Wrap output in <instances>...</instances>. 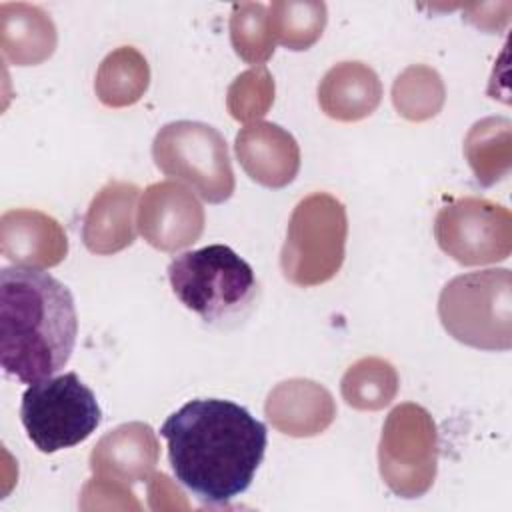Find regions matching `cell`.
<instances>
[{
  "label": "cell",
  "mask_w": 512,
  "mask_h": 512,
  "mask_svg": "<svg viewBox=\"0 0 512 512\" xmlns=\"http://www.w3.org/2000/svg\"><path fill=\"white\" fill-rule=\"evenodd\" d=\"M464 156L480 186L506 178L512 170V122L504 116L474 122L464 138Z\"/></svg>",
  "instance_id": "ac0fdd59"
},
{
  "label": "cell",
  "mask_w": 512,
  "mask_h": 512,
  "mask_svg": "<svg viewBox=\"0 0 512 512\" xmlns=\"http://www.w3.org/2000/svg\"><path fill=\"white\" fill-rule=\"evenodd\" d=\"M20 418L32 444L52 454L84 442L98 428L102 412L94 392L78 374L66 372L26 388Z\"/></svg>",
  "instance_id": "52a82bcc"
},
{
  "label": "cell",
  "mask_w": 512,
  "mask_h": 512,
  "mask_svg": "<svg viewBox=\"0 0 512 512\" xmlns=\"http://www.w3.org/2000/svg\"><path fill=\"white\" fill-rule=\"evenodd\" d=\"M160 434L176 480L208 504L228 502L252 484L268 442L260 420L220 398L186 402L166 418Z\"/></svg>",
  "instance_id": "6da1fadb"
},
{
  "label": "cell",
  "mask_w": 512,
  "mask_h": 512,
  "mask_svg": "<svg viewBox=\"0 0 512 512\" xmlns=\"http://www.w3.org/2000/svg\"><path fill=\"white\" fill-rule=\"evenodd\" d=\"M382 100V82L364 62L346 60L334 64L318 84L322 112L340 122H356L370 116Z\"/></svg>",
  "instance_id": "2e32d148"
},
{
  "label": "cell",
  "mask_w": 512,
  "mask_h": 512,
  "mask_svg": "<svg viewBox=\"0 0 512 512\" xmlns=\"http://www.w3.org/2000/svg\"><path fill=\"white\" fill-rule=\"evenodd\" d=\"M400 378L396 368L378 356L356 360L342 376L340 392L356 410H382L398 394Z\"/></svg>",
  "instance_id": "ffe728a7"
},
{
  "label": "cell",
  "mask_w": 512,
  "mask_h": 512,
  "mask_svg": "<svg viewBox=\"0 0 512 512\" xmlns=\"http://www.w3.org/2000/svg\"><path fill=\"white\" fill-rule=\"evenodd\" d=\"M348 216L344 204L328 194L314 192L292 210L280 268L296 286H318L332 280L346 256Z\"/></svg>",
  "instance_id": "5b68a950"
},
{
  "label": "cell",
  "mask_w": 512,
  "mask_h": 512,
  "mask_svg": "<svg viewBox=\"0 0 512 512\" xmlns=\"http://www.w3.org/2000/svg\"><path fill=\"white\" fill-rule=\"evenodd\" d=\"M204 222L202 204L180 182H154L142 192L138 230L156 250L178 252L192 246L202 236Z\"/></svg>",
  "instance_id": "30bf717a"
},
{
  "label": "cell",
  "mask_w": 512,
  "mask_h": 512,
  "mask_svg": "<svg viewBox=\"0 0 512 512\" xmlns=\"http://www.w3.org/2000/svg\"><path fill=\"white\" fill-rule=\"evenodd\" d=\"M268 20L276 42L302 52L320 40L328 10L320 0H276L268 6Z\"/></svg>",
  "instance_id": "44dd1931"
},
{
  "label": "cell",
  "mask_w": 512,
  "mask_h": 512,
  "mask_svg": "<svg viewBox=\"0 0 512 512\" xmlns=\"http://www.w3.org/2000/svg\"><path fill=\"white\" fill-rule=\"evenodd\" d=\"M274 78L266 66H254L230 84L226 108L238 122H258L274 104Z\"/></svg>",
  "instance_id": "cb8c5ba5"
},
{
  "label": "cell",
  "mask_w": 512,
  "mask_h": 512,
  "mask_svg": "<svg viewBox=\"0 0 512 512\" xmlns=\"http://www.w3.org/2000/svg\"><path fill=\"white\" fill-rule=\"evenodd\" d=\"M268 422L292 438L322 434L336 418L332 394L308 378H290L276 384L264 404Z\"/></svg>",
  "instance_id": "5bb4252c"
},
{
  "label": "cell",
  "mask_w": 512,
  "mask_h": 512,
  "mask_svg": "<svg viewBox=\"0 0 512 512\" xmlns=\"http://www.w3.org/2000/svg\"><path fill=\"white\" fill-rule=\"evenodd\" d=\"M234 150L244 172L266 188L288 186L300 170L296 138L274 122H250L236 134Z\"/></svg>",
  "instance_id": "8fae6325"
},
{
  "label": "cell",
  "mask_w": 512,
  "mask_h": 512,
  "mask_svg": "<svg viewBox=\"0 0 512 512\" xmlns=\"http://www.w3.org/2000/svg\"><path fill=\"white\" fill-rule=\"evenodd\" d=\"M378 468L384 484L400 498H420L432 488L438 430L424 406L404 402L390 410L378 442Z\"/></svg>",
  "instance_id": "ba28073f"
},
{
  "label": "cell",
  "mask_w": 512,
  "mask_h": 512,
  "mask_svg": "<svg viewBox=\"0 0 512 512\" xmlns=\"http://www.w3.org/2000/svg\"><path fill=\"white\" fill-rule=\"evenodd\" d=\"M438 318L458 342L478 350L512 346V272L490 268L452 278L440 292Z\"/></svg>",
  "instance_id": "277c9868"
},
{
  "label": "cell",
  "mask_w": 512,
  "mask_h": 512,
  "mask_svg": "<svg viewBox=\"0 0 512 512\" xmlns=\"http://www.w3.org/2000/svg\"><path fill=\"white\" fill-rule=\"evenodd\" d=\"M150 66L134 46L112 50L98 66L94 92L108 108L136 104L148 90Z\"/></svg>",
  "instance_id": "d6986e66"
},
{
  "label": "cell",
  "mask_w": 512,
  "mask_h": 512,
  "mask_svg": "<svg viewBox=\"0 0 512 512\" xmlns=\"http://www.w3.org/2000/svg\"><path fill=\"white\" fill-rule=\"evenodd\" d=\"M160 446L152 426L126 422L106 432L90 452L94 476L122 484L144 482L158 464Z\"/></svg>",
  "instance_id": "4fadbf2b"
},
{
  "label": "cell",
  "mask_w": 512,
  "mask_h": 512,
  "mask_svg": "<svg viewBox=\"0 0 512 512\" xmlns=\"http://www.w3.org/2000/svg\"><path fill=\"white\" fill-rule=\"evenodd\" d=\"M168 280L176 298L210 324L242 314L256 294L252 266L224 244L178 254Z\"/></svg>",
  "instance_id": "3957f363"
},
{
  "label": "cell",
  "mask_w": 512,
  "mask_h": 512,
  "mask_svg": "<svg viewBox=\"0 0 512 512\" xmlns=\"http://www.w3.org/2000/svg\"><path fill=\"white\" fill-rule=\"evenodd\" d=\"M434 238L462 266L496 264L512 252V214L488 198L464 196L438 210Z\"/></svg>",
  "instance_id": "9c48e42d"
},
{
  "label": "cell",
  "mask_w": 512,
  "mask_h": 512,
  "mask_svg": "<svg viewBox=\"0 0 512 512\" xmlns=\"http://www.w3.org/2000/svg\"><path fill=\"white\" fill-rule=\"evenodd\" d=\"M78 316L68 286L34 268L0 270V364L24 384L66 366Z\"/></svg>",
  "instance_id": "7a4b0ae2"
},
{
  "label": "cell",
  "mask_w": 512,
  "mask_h": 512,
  "mask_svg": "<svg viewBox=\"0 0 512 512\" xmlns=\"http://www.w3.org/2000/svg\"><path fill=\"white\" fill-rule=\"evenodd\" d=\"M154 164L192 186L206 202L222 204L236 188L228 144L210 124L176 120L164 124L152 142Z\"/></svg>",
  "instance_id": "8992f818"
},
{
  "label": "cell",
  "mask_w": 512,
  "mask_h": 512,
  "mask_svg": "<svg viewBox=\"0 0 512 512\" xmlns=\"http://www.w3.org/2000/svg\"><path fill=\"white\" fill-rule=\"evenodd\" d=\"M138 194L136 184L122 180H110L96 192L82 224V240L92 254H116L136 240Z\"/></svg>",
  "instance_id": "9a60e30c"
},
{
  "label": "cell",
  "mask_w": 512,
  "mask_h": 512,
  "mask_svg": "<svg viewBox=\"0 0 512 512\" xmlns=\"http://www.w3.org/2000/svg\"><path fill=\"white\" fill-rule=\"evenodd\" d=\"M230 42L244 62L264 66L276 46L270 30L268 6L260 2L234 4L230 14Z\"/></svg>",
  "instance_id": "603a6c76"
},
{
  "label": "cell",
  "mask_w": 512,
  "mask_h": 512,
  "mask_svg": "<svg viewBox=\"0 0 512 512\" xmlns=\"http://www.w3.org/2000/svg\"><path fill=\"white\" fill-rule=\"evenodd\" d=\"M56 26L46 10L26 2L0 6V50L14 66H36L56 50Z\"/></svg>",
  "instance_id": "e0dca14e"
},
{
  "label": "cell",
  "mask_w": 512,
  "mask_h": 512,
  "mask_svg": "<svg viewBox=\"0 0 512 512\" xmlns=\"http://www.w3.org/2000/svg\"><path fill=\"white\" fill-rule=\"evenodd\" d=\"M444 100L446 88L442 76L426 64L408 66L392 84V104L410 122L434 118L442 110Z\"/></svg>",
  "instance_id": "7402d4cb"
},
{
  "label": "cell",
  "mask_w": 512,
  "mask_h": 512,
  "mask_svg": "<svg viewBox=\"0 0 512 512\" xmlns=\"http://www.w3.org/2000/svg\"><path fill=\"white\" fill-rule=\"evenodd\" d=\"M0 250L22 268H52L68 254V238L60 222L40 210L14 208L0 218Z\"/></svg>",
  "instance_id": "7c38bea8"
}]
</instances>
